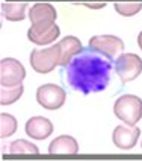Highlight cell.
Wrapping results in <instances>:
<instances>
[{
    "label": "cell",
    "instance_id": "1",
    "mask_svg": "<svg viewBox=\"0 0 142 161\" xmlns=\"http://www.w3.org/2000/svg\"><path fill=\"white\" fill-rule=\"evenodd\" d=\"M63 79L74 91L82 94L98 93L107 88L112 73V58L92 47H83L67 65Z\"/></svg>",
    "mask_w": 142,
    "mask_h": 161
},
{
    "label": "cell",
    "instance_id": "2",
    "mask_svg": "<svg viewBox=\"0 0 142 161\" xmlns=\"http://www.w3.org/2000/svg\"><path fill=\"white\" fill-rule=\"evenodd\" d=\"M114 113L125 125H136L142 117V99L133 94H124L116 99Z\"/></svg>",
    "mask_w": 142,
    "mask_h": 161
},
{
    "label": "cell",
    "instance_id": "3",
    "mask_svg": "<svg viewBox=\"0 0 142 161\" xmlns=\"http://www.w3.org/2000/svg\"><path fill=\"white\" fill-rule=\"evenodd\" d=\"M30 65L36 73H41V75H47L56 65H61V47H59V44L47 47V49L32 50Z\"/></svg>",
    "mask_w": 142,
    "mask_h": 161
},
{
    "label": "cell",
    "instance_id": "4",
    "mask_svg": "<svg viewBox=\"0 0 142 161\" xmlns=\"http://www.w3.org/2000/svg\"><path fill=\"white\" fill-rule=\"evenodd\" d=\"M115 70L123 84L130 82L142 73V59L136 53H121L116 56Z\"/></svg>",
    "mask_w": 142,
    "mask_h": 161
},
{
    "label": "cell",
    "instance_id": "5",
    "mask_svg": "<svg viewBox=\"0 0 142 161\" xmlns=\"http://www.w3.org/2000/svg\"><path fill=\"white\" fill-rule=\"evenodd\" d=\"M65 97H67L65 90L59 85H54V84H45L36 90L38 103L45 109H50V111L59 109L63 105Z\"/></svg>",
    "mask_w": 142,
    "mask_h": 161
},
{
    "label": "cell",
    "instance_id": "6",
    "mask_svg": "<svg viewBox=\"0 0 142 161\" xmlns=\"http://www.w3.org/2000/svg\"><path fill=\"white\" fill-rule=\"evenodd\" d=\"M26 78L23 64L14 58H5L0 61V84L2 85H18Z\"/></svg>",
    "mask_w": 142,
    "mask_h": 161
},
{
    "label": "cell",
    "instance_id": "7",
    "mask_svg": "<svg viewBox=\"0 0 142 161\" xmlns=\"http://www.w3.org/2000/svg\"><path fill=\"white\" fill-rule=\"evenodd\" d=\"M89 47L107 55L109 58H115L124 50V41L114 35H95L89 40Z\"/></svg>",
    "mask_w": 142,
    "mask_h": 161
},
{
    "label": "cell",
    "instance_id": "8",
    "mask_svg": "<svg viewBox=\"0 0 142 161\" xmlns=\"http://www.w3.org/2000/svg\"><path fill=\"white\" fill-rule=\"evenodd\" d=\"M59 27L56 23L50 25H32V27L27 31L29 41L35 44H50L59 36Z\"/></svg>",
    "mask_w": 142,
    "mask_h": 161
},
{
    "label": "cell",
    "instance_id": "9",
    "mask_svg": "<svg viewBox=\"0 0 142 161\" xmlns=\"http://www.w3.org/2000/svg\"><path fill=\"white\" fill-rule=\"evenodd\" d=\"M139 128L134 125H119L114 129L112 140L119 149H132L139 138Z\"/></svg>",
    "mask_w": 142,
    "mask_h": 161
},
{
    "label": "cell",
    "instance_id": "10",
    "mask_svg": "<svg viewBox=\"0 0 142 161\" xmlns=\"http://www.w3.org/2000/svg\"><path fill=\"white\" fill-rule=\"evenodd\" d=\"M52 132H53V125L45 117L36 116L26 122V134L35 140H44Z\"/></svg>",
    "mask_w": 142,
    "mask_h": 161
},
{
    "label": "cell",
    "instance_id": "11",
    "mask_svg": "<svg viewBox=\"0 0 142 161\" xmlns=\"http://www.w3.org/2000/svg\"><path fill=\"white\" fill-rule=\"evenodd\" d=\"M56 9L50 3H36L29 11V18L32 25H50L56 21Z\"/></svg>",
    "mask_w": 142,
    "mask_h": 161
},
{
    "label": "cell",
    "instance_id": "12",
    "mask_svg": "<svg viewBox=\"0 0 142 161\" xmlns=\"http://www.w3.org/2000/svg\"><path fill=\"white\" fill-rule=\"evenodd\" d=\"M58 44L61 47V65H67V64L70 63L71 59L83 49L80 40L76 38V36H73V35L65 36V38L61 40Z\"/></svg>",
    "mask_w": 142,
    "mask_h": 161
},
{
    "label": "cell",
    "instance_id": "13",
    "mask_svg": "<svg viewBox=\"0 0 142 161\" xmlns=\"http://www.w3.org/2000/svg\"><path fill=\"white\" fill-rule=\"evenodd\" d=\"M48 152L61 153V155H73V153L79 152V144L76 142V138H73L70 135H61L50 143Z\"/></svg>",
    "mask_w": 142,
    "mask_h": 161
},
{
    "label": "cell",
    "instance_id": "14",
    "mask_svg": "<svg viewBox=\"0 0 142 161\" xmlns=\"http://www.w3.org/2000/svg\"><path fill=\"white\" fill-rule=\"evenodd\" d=\"M26 9L27 3L26 2H6L2 5V12L3 17L9 20V21H21L26 18Z\"/></svg>",
    "mask_w": 142,
    "mask_h": 161
},
{
    "label": "cell",
    "instance_id": "15",
    "mask_svg": "<svg viewBox=\"0 0 142 161\" xmlns=\"http://www.w3.org/2000/svg\"><path fill=\"white\" fill-rule=\"evenodd\" d=\"M23 85H2L0 87V103L2 105H11L17 102L23 94Z\"/></svg>",
    "mask_w": 142,
    "mask_h": 161
},
{
    "label": "cell",
    "instance_id": "16",
    "mask_svg": "<svg viewBox=\"0 0 142 161\" xmlns=\"http://www.w3.org/2000/svg\"><path fill=\"white\" fill-rule=\"evenodd\" d=\"M9 152L14 153V155H18V153H27V155H30V153H38V146L33 144L32 142H27V140H17V142H14V143L9 146Z\"/></svg>",
    "mask_w": 142,
    "mask_h": 161
},
{
    "label": "cell",
    "instance_id": "17",
    "mask_svg": "<svg viewBox=\"0 0 142 161\" xmlns=\"http://www.w3.org/2000/svg\"><path fill=\"white\" fill-rule=\"evenodd\" d=\"M17 131V120L11 114H2L0 116V137L6 138Z\"/></svg>",
    "mask_w": 142,
    "mask_h": 161
},
{
    "label": "cell",
    "instance_id": "18",
    "mask_svg": "<svg viewBox=\"0 0 142 161\" xmlns=\"http://www.w3.org/2000/svg\"><path fill=\"white\" fill-rule=\"evenodd\" d=\"M142 9V3L141 2H123V3H115V11L119 15H124V17H132L136 15L139 11Z\"/></svg>",
    "mask_w": 142,
    "mask_h": 161
},
{
    "label": "cell",
    "instance_id": "19",
    "mask_svg": "<svg viewBox=\"0 0 142 161\" xmlns=\"http://www.w3.org/2000/svg\"><path fill=\"white\" fill-rule=\"evenodd\" d=\"M138 44H139V47H141V50H142V31L139 32V35H138Z\"/></svg>",
    "mask_w": 142,
    "mask_h": 161
},
{
    "label": "cell",
    "instance_id": "20",
    "mask_svg": "<svg viewBox=\"0 0 142 161\" xmlns=\"http://www.w3.org/2000/svg\"><path fill=\"white\" fill-rule=\"evenodd\" d=\"M88 6L89 8H101L103 5H101V3H97V5H91V3H88Z\"/></svg>",
    "mask_w": 142,
    "mask_h": 161
}]
</instances>
